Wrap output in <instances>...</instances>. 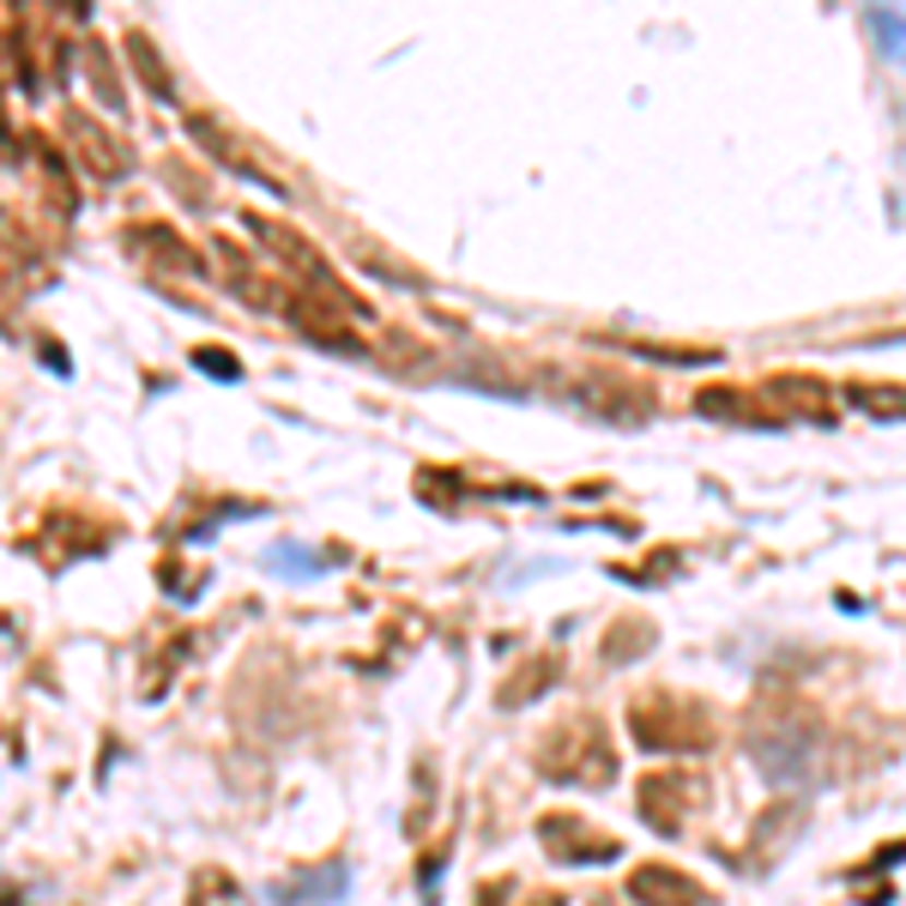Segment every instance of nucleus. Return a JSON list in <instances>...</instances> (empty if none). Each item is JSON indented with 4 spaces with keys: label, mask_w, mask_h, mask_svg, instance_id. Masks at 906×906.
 I'll return each mask as SVG.
<instances>
[{
    "label": "nucleus",
    "mask_w": 906,
    "mask_h": 906,
    "mask_svg": "<svg viewBox=\"0 0 906 906\" xmlns=\"http://www.w3.org/2000/svg\"><path fill=\"white\" fill-rule=\"evenodd\" d=\"M67 133H73V140H85V164L97 169V176H121V169H128V152H121L116 140H104V133H97V121H91V116H79V109H67Z\"/></svg>",
    "instance_id": "f257e3e1"
},
{
    "label": "nucleus",
    "mask_w": 906,
    "mask_h": 906,
    "mask_svg": "<svg viewBox=\"0 0 906 906\" xmlns=\"http://www.w3.org/2000/svg\"><path fill=\"white\" fill-rule=\"evenodd\" d=\"M634 901H647V906H695V889L677 882V870H641V877H634Z\"/></svg>",
    "instance_id": "f03ea898"
},
{
    "label": "nucleus",
    "mask_w": 906,
    "mask_h": 906,
    "mask_svg": "<svg viewBox=\"0 0 906 906\" xmlns=\"http://www.w3.org/2000/svg\"><path fill=\"white\" fill-rule=\"evenodd\" d=\"M200 369H212V375H236V362L218 357V350H200Z\"/></svg>",
    "instance_id": "7ed1b4c3"
}]
</instances>
